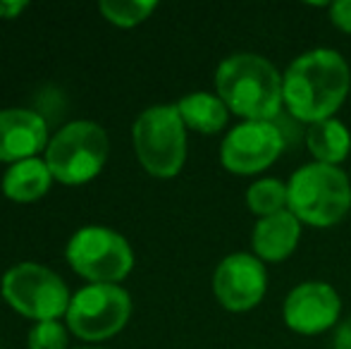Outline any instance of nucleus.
<instances>
[{
	"label": "nucleus",
	"mask_w": 351,
	"mask_h": 349,
	"mask_svg": "<svg viewBox=\"0 0 351 349\" xmlns=\"http://www.w3.org/2000/svg\"><path fill=\"white\" fill-rule=\"evenodd\" d=\"M268 289V270L258 256L237 252L225 256L213 273V294L222 309L244 313L256 309Z\"/></svg>",
	"instance_id": "9d476101"
},
{
	"label": "nucleus",
	"mask_w": 351,
	"mask_h": 349,
	"mask_svg": "<svg viewBox=\"0 0 351 349\" xmlns=\"http://www.w3.org/2000/svg\"><path fill=\"white\" fill-rule=\"evenodd\" d=\"M330 19L344 34H351V0H337L330 5Z\"/></svg>",
	"instance_id": "aec40b11"
},
{
	"label": "nucleus",
	"mask_w": 351,
	"mask_h": 349,
	"mask_svg": "<svg viewBox=\"0 0 351 349\" xmlns=\"http://www.w3.org/2000/svg\"><path fill=\"white\" fill-rule=\"evenodd\" d=\"M289 210L311 228H332L351 210V182L342 168L306 163L287 182Z\"/></svg>",
	"instance_id": "7ed1b4c3"
},
{
	"label": "nucleus",
	"mask_w": 351,
	"mask_h": 349,
	"mask_svg": "<svg viewBox=\"0 0 351 349\" xmlns=\"http://www.w3.org/2000/svg\"><path fill=\"white\" fill-rule=\"evenodd\" d=\"M175 106L180 110V117L186 130H194L199 134H217V132H222L232 115L225 101L210 91H191L186 96H182Z\"/></svg>",
	"instance_id": "4468645a"
},
{
	"label": "nucleus",
	"mask_w": 351,
	"mask_h": 349,
	"mask_svg": "<svg viewBox=\"0 0 351 349\" xmlns=\"http://www.w3.org/2000/svg\"><path fill=\"white\" fill-rule=\"evenodd\" d=\"M301 228V220L289 208L268 218H258L251 232L254 256H258L263 263H280L289 258L299 247Z\"/></svg>",
	"instance_id": "ddd939ff"
},
{
	"label": "nucleus",
	"mask_w": 351,
	"mask_h": 349,
	"mask_svg": "<svg viewBox=\"0 0 351 349\" xmlns=\"http://www.w3.org/2000/svg\"><path fill=\"white\" fill-rule=\"evenodd\" d=\"M53 175L43 158H27L12 163L3 175V194L10 201L29 204L36 201L51 189Z\"/></svg>",
	"instance_id": "2eb2a0df"
},
{
	"label": "nucleus",
	"mask_w": 351,
	"mask_h": 349,
	"mask_svg": "<svg viewBox=\"0 0 351 349\" xmlns=\"http://www.w3.org/2000/svg\"><path fill=\"white\" fill-rule=\"evenodd\" d=\"M306 146H308L315 163L339 168L351 154V132L342 120L330 117V120L308 125V130H306Z\"/></svg>",
	"instance_id": "dca6fc26"
},
{
	"label": "nucleus",
	"mask_w": 351,
	"mask_h": 349,
	"mask_svg": "<svg viewBox=\"0 0 351 349\" xmlns=\"http://www.w3.org/2000/svg\"><path fill=\"white\" fill-rule=\"evenodd\" d=\"M246 208L256 218H268L280 210L289 208V196H287V184L275 177H261L246 189Z\"/></svg>",
	"instance_id": "f3484780"
},
{
	"label": "nucleus",
	"mask_w": 351,
	"mask_h": 349,
	"mask_svg": "<svg viewBox=\"0 0 351 349\" xmlns=\"http://www.w3.org/2000/svg\"><path fill=\"white\" fill-rule=\"evenodd\" d=\"M134 151L141 168L158 180L177 177L186 160V127L177 106H151L136 117Z\"/></svg>",
	"instance_id": "20e7f679"
},
{
	"label": "nucleus",
	"mask_w": 351,
	"mask_h": 349,
	"mask_svg": "<svg viewBox=\"0 0 351 349\" xmlns=\"http://www.w3.org/2000/svg\"><path fill=\"white\" fill-rule=\"evenodd\" d=\"M48 122L29 108L0 110V163L36 158L48 146Z\"/></svg>",
	"instance_id": "f8f14e48"
},
{
	"label": "nucleus",
	"mask_w": 351,
	"mask_h": 349,
	"mask_svg": "<svg viewBox=\"0 0 351 349\" xmlns=\"http://www.w3.org/2000/svg\"><path fill=\"white\" fill-rule=\"evenodd\" d=\"M132 316V297L120 285H86L72 297L67 330L84 342H101L117 335Z\"/></svg>",
	"instance_id": "6e6552de"
},
{
	"label": "nucleus",
	"mask_w": 351,
	"mask_h": 349,
	"mask_svg": "<svg viewBox=\"0 0 351 349\" xmlns=\"http://www.w3.org/2000/svg\"><path fill=\"white\" fill-rule=\"evenodd\" d=\"M24 0H0V19H14L27 10Z\"/></svg>",
	"instance_id": "412c9836"
},
{
	"label": "nucleus",
	"mask_w": 351,
	"mask_h": 349,
	"mask_svg": "<svg viewBox=\"0 0 351 349\" xmlns=\"http://www.w3.org/2000/svg\"><path fill=\"white\" fill-rule=\"evenodd\" d=\"M342 299L337 289L323 280H306L291 287L282 304L285 326L296 335H320L337 326Z\"/></svg>",
	"instance_id": "9b49d317"
},
{
	"label": "nucleus",
	"mask_w": 351,
	"mask_h": 349,
	"mask_svg": "<svg viewBox=\"0 0 351 349\" xmlns=\"http://www.w3.org/2000/svg\"><path fill=\"white\" fill-rule=\"evenodd\" d=\"M156 8H158L156 0H103L98 5L103 17L122 29L139 27V24H143L156 12Z\"/></svg>",
	"instance_id": "a211bd4d"
},
{
	"label": "nucleus",
	"mask_w": 351,
	"mask_h": 349,
	"mask_svg": "<svg viewBox=\"0 0 351 349\" xmlns=\"http://www.w3.org/2000/svg\"><path fill=\"white\" fill-rule=\"evenodd\" d=\"M215 93L241 120L275 122L285 108L282 72L256 53L227 56L215 70Z\"/></svg>",
	"instance_id": "f03ea898"
},
{
	"label": "nucleus",
	"mask_w": 351,
	"mask_h": 349,
	"mask_svg": "<svg viewBox=\"0 0 351 349\" xmlns=\"http://www.w3.org/2000/svg\"><path fill=\"white\" fill-rule=\"evenodd\" d=\"M287 149V136L278 122L241 120L220 144V163L227 173L251 177L265 173Z\"/></svg>",
	"instance_id": "1a4fd4ad"
},
{
	"label": "nucleus",
	"mask_w": 351,
	"mask_h": 349,
	"mask_svg": "<svg viewBox=\"0 0 351 349\" xmlns=\"http://www.w3.org/2000/svg\"><path fill=\"white\" fill-rule=\"evenodd\" d=\"M349 88V62L332 48L301 53L282 75L285 110L304 125H315L337 115L347 101Z\"/></svg>",
	"instance_id": "f257e3e1"
},
{
	"label": "nucleus",
	"mask_w": 351,
	"mask_h": 349,
	"mask_svg": "<svg viewBox=\"0 0 351 349\" xmlns=\"http://www.w3.org/2000/svg\"><path fill=\"white\" fill-rule=\"evenodd\" d=\"M335 349H351V318L337 326L335 333Z\"/></svg>",
	"instance_id": "4be33fe9"
},
{
	"label": "nucleus",
	"mask_w": 351,
	"mask_h": 349,
	"mask_svg": "<svg viewBox=\"0 0 351 349\" xmlns=\"http://www.w3.org/2000/svg\"><path fill=\"white\" fill-rule=\"evenodd\" d=\"M110 156V139L98 122L74 120L60 127L46 146V160L53 180L62 184H84L103 170Z\"/></svg>",
	"instance_id": "39448f33"
},
{
	"label": "nucleus",
	"mask_w": 351,
	"mask_h": 349,
	"mask_svg": "<svg viewBox=\"0 0 351 349\" xmlns=\"http://www.w3.org/2000/svg\"><path fill=\"white\" fill-rule=\"evenodd\" d=\"M0 289H3V299L14 311L36 323L58 321L60 316H67L72 302L65 280L46 265L32 261L12 265L3 275Z\"/></svg>",
	"instance_id": "0eeeda50"
},
{
	"label": "nucleus",
	"mask_w": 351,
	"mask_h": 349,
	"mask_svg": "<svg viewBox=\"0 0 351 349\" xmlns=\"http://www.w3.org/2000/svg\"><path fill=\"white\" fill-rule=\"evenodd\" d=\"M79 349H101V347H79Z\"/></svg>",
	"instance_id": "5701e85b"
},
{
	"label": "nucleus",
	"mask_w": 351,
	"mask_h": 349,
	"mask_svg": "<svg viewBox=\"0 0 351 349\" xmlns=\"http://www.w3.org/2000/svg\"><path fill=\"white\" fill-rule=\"evenodd\" d=\"M67 328L58 321H43L29 330V349H70Z\"/></svg>",
	"instance_id": "6ab92c4d"
},
{
	"label": "nucleus",
	"mask_w": 351,
	"mask_h": 349,
	"mask_svg": "<svg viewBox=\"0 0 351 349\" xmlns=\"http://www.w3.org/2000/svg\"><path fill=\"white\" fill-rule=\"evenodd\" d=\"M67 263L88 285H117L134 268L132 244L120 232L103 225L77 230L65 249Z\"/></svg>",
	"instance_id": "423d86ee"
}]
</instances>
